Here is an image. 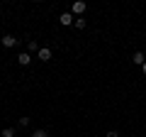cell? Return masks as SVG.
I'll return each mask as SVG.
<instances>
[{
    "instance_id": "obj_9",
    "label": "cell",
    "mask_w": 146,
    "mask_h": 137,
    "mask_svg": "<svg viewBox=\"0 0 146 137\" xmlns=\"http://www.w3.org/2000/svg\"><path fill=\"white\" fill-rule=\"evenodd\" d=\"M32 137H49V132L46 130H34V132H32Z\"/></svg>"
},
{
    "instance_id": "obj_10",
    "label": "cell",
    "mask_w": 146,
    "mask_h": 137,
    "mask_svg": "<svg viewBox=\"0 0 146 137\" xmlns=\"http://www.w3.org/2000/svg\"><path fill=\"white\" fill-rule=\"evenodd\" d=\"M73 25L78 27V30H83V27H85V20H83V17H76V22H73Z\"/></svg>"
},
{
    "instance_id": "obj_13",
    "label": "cell",
    "mask_w": 146,
    "mask_h": 137,
    "mask_svg": "<svg viewBox=\"0 0 146 137\" xmlns=\"http://www.w3.org/2000/svg\"><path fill=\"white\" fill-rule=\"evenodd\" d=\"M141 71H144V74H146V61H144V66H141Z\"/></svg>"
},
{
    "instance_id": "obj_7",
    "label": "cell",
    "mask_w": 146,
    "mask_h": 137,
    "mask_svg": "<svg viewBox=\"0 0 146 137\" xmlns=\"http://www.w3.org/2000/svg\"><path fill=\"white\" fill-rule=\"evenodd\" d=\"M27 47H29V52H39V49H42V47H39V44L34 42V39H29V44H27Z\"/></svg>"
},
{
    "instance_id": "obj_12",
    "label": "cell",
    "mask_w": 146,
    "mask_h": 137,
    "mask_svg": "<svg viewBox=\"0 0 146 137\" xmlns=\"http://www.w3.org/2000/svg\"><path fill=\"white\" fill-rule=\"evenodd\" d=\"M105 137H119V132H117V130H110V132H107Z\"/></svg>"
},
{
    "instance_id": "obj_5",
    "label": "cell",
    "mask_w": 146,
    "mask_h": 137,
    "mask_svg": "<svg viewBox=\"0 0 146 137\" xmlns=\"http://www.w3.org/2000/svg\"><path fill=\"white\" fill-rule=\"evenodd\" d=\"M29 61H32V56H29L27 52H20V54H17V64H22V66H27Z\"/></svg>"
},
{
    "instance_id": "obj_6",
    "label": "cell",
    "mask_w": 146,
    "mask_h": 137,
    "mask_svg": "<svg viewBox=\"0 0 146 137\" xmlns=\"http://www.w3.org/2000/svg\"><path fill=\"white\" fill-rule=\"evenodd\" d=\"M131 61L136 64V66H144V61H146V56L141 52H134V56H131Z\"/></svg>"
},
{
    "instance_id": "obj_4",
    "label": "cell",
    "mask_w": 146,
    "mask_h": 137,
    "mask_svg": "<svg viewBox=\"0 0 146 137\" xmlns=\"http://www.w3.org/2000/svg\"><path fill=\"white\" fill-rule=\"evenodd\" d=\"M0 42H3V47H7V49H10V47H15V44H17V39L12 37V34H5V37L0 39Z\"/></svg>"
},
{
    "instance_id": "obj_3",
    "label": "cell",
    "mask_w": 146,
    "mask_h": 137,
    "mask_svg": "<svg viewBox=\"0 0 146 137\" xmlns=\"http://www.w3.org/2000/svg\"><path fill=\"white\" fill-rule=\"evenodd\" d=\"M36 56L42 59V61H49V59H51V49H49V47H42L39 52H36Z\"/></svg>"
},
{
    "instance_id": "obj_8",
    "label": "cell",
    "mask_w": 146,
    "mask_h": 137,
    "mask_svg": "<svg viewBox=\"0 0 146 137\" xmlns=\"http://www.w3.org/2000/svg\"><path fill=\"white\" fill-rule=\"evenodd\" d=\"M3 137H15V127H5L3 130Z\"/></svg>"
},
{
    "instance_id": "obj_2",
    "label": "cell",
    "mask_w": 146,
    "mask_h": 137,
    "mask_svg": "<svg viewBox=\"0 0 146 137\" xmlns=\"http://www.w3.org/2000/svg\"><path fill=\"white\" fill-rule=\"evenodd\" d=\"M58 22H61V25H73L76 17H73V12H63V15L58 17Z\"/></svg>"
},
{
    "instance_id": "obj_11",
    "label": "cell",
    "mask_w": 146,
    "mask_h": 137,
    "mask_svg": "<svg viewBox=\"0 0 146 137\" xmlns=\"http://www.w3.org/2000/svg\"><path fill=\"white\" fill-rule=\"evenodd\" d=\"M17 125H20V127H27V125H29V118H20V120H17Z\"/></svg>"
},
{
    "instance_id": "obj_1",
    "label": "cell",
    "mask_w": 146,
    "mask_h": 137,
    "mask_svg": "<svg viewBox=\"0 0 146 137\" xmlns=\"http://www.w3.org/2000/svg\"><path fill=\"white\" fill-rule=\"evenodd\" d=\"M85 7H88V5H85L83 0H78V3H73V5H71V12H73V15H78V17H83Z\"/></svg>"
}]
</instances>
